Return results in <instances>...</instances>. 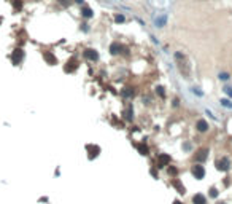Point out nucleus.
<instances>
[{"label":"nucleus","mask_w":232,"mask_h":204,"mask_svg":"<svg viewBox=\"0 0 232 204\" xmlns=\"http://www.w3.org/2000/svg\"><path fill=\"white\" fill-rule=\"evenodd\" d=\"M170 161H172V158L169 155H165V153H161V155H157V159H156V164H157V166L156 167H165V166H169V164H170Z\"/></svg>","instance_id":"1"},{"label":"nucleus","mask_w":232,"mask_h":204,"mask_svg":"<svg viewBox=\"0 0 232 204\" xmlns=\"http://www.w3.org/2000/svg\"><path fill=\"white\" fill-rule=\"evenodd\" d=\"M24 59V51L21 48H16L13 53H11V62L14 64V66H18V64H21V61Z\"/></svg>","instance_id":"2"},{"label":"nucleus","mask_w":232,"mask_h":204,"mask_svg":"<svg viewBox=\"0 0 232 204\" xmlns=\"http://www.w3.org/2000/svg\"><path fill=\"white\" fill-rule=\"evenodd\" d=\"M191 172L197 180H202L205 177V169H204V166H200V164H194V166L191 167Z\"/></svg>","instance_id":"3"},{"label":"nucleus","mask_w":232,"mask_h":204,"mask_svg":"<svg viewBox=\"0 0 232 204\" xmlns=\"http://www.w3.org/2000/svg\"><path fill=\"white\" fill-rule=\"evenodd\" d=\"M208 153H210V150H208V148H200V150H197V152H196L194 159L197 163H204L205 159H208Z\"/></svg>","instance_id":"4"},{"label":"nucleus","mask_w":232,"mask_h":204,"mask_svg":"<svg viewBox=\"0 0 232 204\" xmlns=\"http://www.w3.org/2000/svg\"><path fill=\"white\" fill-rule=\"evenodd\" d=\"M229 167H231V163H229V159L226 158V156H223L221 159L216 161V169H218V171L226 172V171H229Z\"/></svg>","instance_id":"5"},{"label":"nucleus","mask_w":232,"mask_h":204,"mask_svg":"<svg viewBox=\"0 0 232 204\" xmlns=\"http://www.w3.org/2000/svg\"><path fill=\"white\" fill-rule=\"evenodd\" d=\"M84 58L88 59V61H91V62H96V61H99V53L96 51V49H92V48H88L84 49Z\"/></svg>","instance_id":"6"},{"label":"nucleus","mask_w":232,"mask_h":204,"mask_svg":"<svg viewBox=\"0 0 232 204\" xmlns=\"http://www.w3.org/2000/svg\"><path fill=\"white\" fill-rule=\"evenodd\" d=\"M196 129H197L199 132H207L208 129H210V125H208V121H205V120H197L196 121Z\"/></svg>","instance_id":"7"},{"label":"nucleus","mask_w":232,"mask_h":204,"mask_svg":"<svg viewBox=\"0 0 232 204\" xmlns=\"http://www.w3.org/2000/svg\"><path fill=\"white\" fill-rule=\"evenodd\" d=\"M76 69H78V61H76L75 58H73V59H70V61L67 62V66L64 67V70H65L67 73H72V72H75Z\"/></svg>","instance_id":"8"},{"label":"nucleus","mask_w":232,"mask_h":204,"mask_svg":"<svg viewBox=\"0 0 232 204\" xmlns=\"http://www.w3.org/2000/svg\"><path fill=\"white\" fill-rule=\"evenodd\" d=\"M43 59L49 64V66H54V64H57V59H56V56L53 54L51 51H43Z\"/></svg>","instance_id":"9"},{"label":"nucleus","mask_w":232,"mask_h":204,"mask_svg":"<svg viewBox=\"0 0 232 204\" xmlns=\"http://www.w3.org/2000/svg\"><path fill=\"white\" fill-rule=\"evenodd\" d=\"M172 185L177 188V191H178L180 195H184V193H186V188H184V185H183V183H181L178 179H175V177L172 179Z\"/></svg>","instance_id":"10"},{"label":"nucleus","mask_w":232,"mask_h":204,"mask_svg":"<svg viewBox=\"0 0 232 204\" xmlns=\"http://www.w3.org/2000/svg\"><path fill=\"white\" fill-rule=\"evenodd\" d=\"M88 150L91 152V153H89V159L96 158V156L100 153V147L99 145H88Z\"/></svg>","instance_id":"11"},{"label":"nucleus","mask_w":232,"mask_h":204,"mask_svg":"<svg viewBox=\"0 0 232 204\" xmlns=\"http://www.w3.org/2000/svg\"><path fill=\"white\" fill-rule=\"evenodd\" d=\"M192 203L194 204H207V198H205L202 193H197V195L192 196Z\"/></svg>","instance_id":"12"},{"label":"nucleus","mask_w":232,"mask_h":204,"mask_svg":"<svg viewBox=\"0 0 232 204\" xmlns=\"http://www.w3.org/2000/svg\"><path fill=\"white\" fill-rule=\"evenodd\" d=\"M137 150H138V153H140V155H148V153H150V148L146 147V144H145V142L138 144V145H137Z\"/></svg>","instance_id":"13"},{"label":"nucleus","mask_w":232,"mask_h":204,"mask_svg":"<svg viewBox=\"0 0 232 204\" xmlns=\"http://www.w3.org/2000/svg\"><path fill=\"white\" fill-rule=\"evenodd\" d=\"M110 53H111V54H119V53H121V45L118 42L111 43V46H110Z\"/></svg>","instance_id":"14"},{"label":"nucleus","mask_w":232,"mask_h":204,"mask_svg":"<svg viewBox=\"0 0 232 204\" xmlns=\"http://www.w3.org/2000/svg\"><path fill=\"white\" fill-rule=\"evenodd\" d=\"M124 118H126V120H132L134 118V108H132V105H129V107H127V110L124 112Z\"/></svg>","instance_id":"15"},{"label":"nucleus","mask_w":232,"mask_h":204,"mask_svg":"<svg viewBox=\"0 0 232 204\" xmlns=\"http://www.w3.org/2000/svg\"><path fill=\"white\" fill-rule=\"evenodd\" d=\"M81 16H84V18H91V16H92V10H91L89 7L81 8Z\"/></svg>","instance_id":"16"},{"label":"nucleus","mask_w":232,"mask_h":204,"mask_svg":"<svg viewBox=\"0 0 232 204\" xmlns=\"http://www.w3.org/2000/svg\"><path fill=\"white\" fill-rule=\"evenodd\" d=\"M121 94L126 97H134V89H130V88H124L123 91H121Z\"/></svg>","instance_id":"17"},{"label":"nucleus","mask_w":232,"mask_h":204,"mask_svg":"<svg viewBox=\"0 0 232 204\" xmlns=\"http://www.w3.org/2000/svg\"><path fill=\"white\" fill-rule=\"evenodd\" d=\"M167 172H169V176H170V177H177L178 169L175 166H170V167H167Z\"/></svg>","instance_id":"18"},{"label":"nucleus","mask_w":232,"mask_h":204,"mask_svg":"<svg viewBox=\"0 0 232 204\" xmlns=\"http://www.w3.org/2000/svg\"><path fill=\"white\" fill-rule=\"evenodd\" d=\"M208 191H210V193H208V196H212V198H216V196H218V190H216L215 187H212Z\"/></svg>","instance_id":"19"},{"label":"nucleus","mask_w":232,"mask_h":204,"mask_svg":"<svg viewBox=\"0 0 232 204\" xmlns=\"http://www.w3.org/2000/svg\"><path fill=\"white\" fill-rule=\"evenodd\" d=\"M156 94H159L161 97H165V91H164V88H162V86H157V88H156Z\"/></svg>","instance_id":"20"},{"label":"nucleus","mask_w":232,"mask_h":204,"mask_svg":"<svg viewBox=\"0 0 232 204\" xmlns=\"http://www.w3.org/2000/svg\"><path fill=\"white\" fill-rule=\"evenodd\" d=\"M151 176H153L154 179H159V172L156 171V166H153V167H151Z\"/></svg>","instance_id":"21"},{"label":"nucleus","mask_w":232,"mask_h":204,"mask_svg":"<svg viewBox=\"0 0 232 204\" xmlns=\"http://www.w3.org/2000/svg\"><path fill=\"white\" fill-rule=\"evenodd\" d=\"M221 104L224 105V107H227V108H232V104L229 102L227 99H221Z\"/></svg>","instance_id":"22"},{"label":"nucleus","mask_w":232,"mask_h":204,"mask_svg":"<svg viewBox=\"0 0 232 204\" xmlns=\"http://www.w3.org/2000/svg\"><path fill=\"white\" fill-rule=\"evenodd\" d=\"M13 5H14V8H16V10H21V7H22V3H21V0H14V2H13Z\"/></svg>","instance_id":"23"},{"label":"nucleus","mask_w":232,"mask_h":204,"mask_svg":"<svg viewBox=\"0 0 232 204\" xmlns=\"http://www.w3.org/2000/svg\"><path fill=\"white\" fill-rule=\"evenodd\" d=\"M115 19H116V22H123L124 21V16H123V14H116Z\"/></svg>","instance_id":"24"},{"label":"nucleus","mask_w":232,"mask_h":204,"mask_svg":"<svg viewBox=\"0 0 232 204\" xmlns=\"http://www.w3.org/2000/svg\"><path fill=\"white\" fill-rule=\"evenodd\" d=\"M224 93H226V94H229V96L232 97V88H227V86H226V88H224Z\"/></svg>","instance_id":"25"},{"label":"nucleus","mask_w":232,"mask_h":204,"mask_svg":"<svg viewBox=\"0 0 232 204\" xmlns=\"http://www.w3.org/2000/svg\"><path fill=\"white\" fill-rule=\"evenodd\" d=\"M219 78H221V80H227L229 75H227V73H221V75H219Z\"/></svg>","instance_id":"26"},{"label":"nucleus","mask_w":232,"mask_h":204,"mask_svg":"<svg viewBox=\"0 0 232 204\" xmlns=\"http://www.w3.org/2000/svg\"><path fill=\"white\" fill-rule=\"evenodd\" d=\"M59 2H61V3H64V5H68V3H70V0H59Z\"/></svg>","instance_id":"27"},{"label":"nucleus","mask_w":232,"mask_h":204,"mask_svg":"<svg viewBox=\"0 0 232 204\" xmlns=\"http://www.w3.org/2000/svg\"><path fill=\"white\" fill-rule=\"evenodd\" d=\"M173 204H181V201H175V203Z\"/></svg>","instance_id":"28"},{"label":"nucleus","mask_w":232,"mask_h":204,"mask_svg":"<svg viewBox=\"0 0 232 204\" xmlns=\"http://www.w3.org/2000/svg\"><path fill=\"white\" fill-rule=\"evenodd\" d=\"M75 2H78V3H81V2H83V0H75Z\"/></svg>","instance_id":"29"},{"label":"nucleus","mask_w":232,"mask_h":204,"mask_svg":"<svg viewBox=\"0 0 232 204\" xmlns=\"http://www.w3.org/2000/svg\"><path fill=\"white\" fill-rule=\"evenodd\" d=\"M216 204H226V203H216Z\"/></svg>","instance_id":"30"},{"label":"nucleus","mask_w":232,"mask_h":204,"mask_svg":"<svg viewBox=\"0 0 232 204\" xmlns=\"http://www.w3.org/2000/svg\"><path fill=\"white\" fill-rule=\"evenodd\" d=\"M0 24H2V18H0Z\"/></svg>","instance_id":"31"}]
</instances>
